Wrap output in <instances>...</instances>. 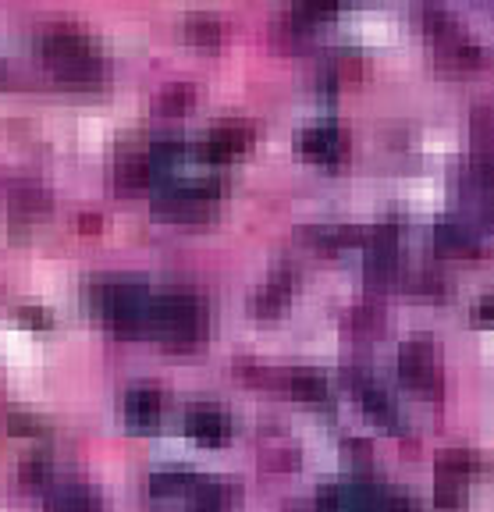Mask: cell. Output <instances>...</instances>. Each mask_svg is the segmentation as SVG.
<instances>
[{
    "mask_svg": "<svg viewBox=\"0 0 494 512\" xmlns=\"http://www.w3.org/2000/svg\"><path fill=\"white\" fill-rule=\"evenodd\" d=\"M43 64L68 86H96L107 75L100 50L79 29H50L43 36Z\"/></svg>",
    "mask_w": 494,
    "mask_h": 512,
    "instance_id": "obj_1",
    "label": "cell"
},
{
    "mask_svg": "<svg viewBox=\"0 0 494 512\" xmlns=\"http://www.w3.org/2000/svg\"><path fill=\"white\" fill-rule=\"evenodd\" d=\"M93 303L96 310L104 313L107 324L121 335H143L150 331V303L153 296L146 292L143 281H128V278H107L93 285Z\"/></svg>",
    "mask_w": 494,
    "mask_h": 512,
    "instance_id": "obj_2",
    "label": "cell"
},
{
    "mask_svg": "<svg viewBox=\"0 0 494 512\" xmlns=\"http://www.w3.org/2000/svg\"><path fill=\"white\" fill-rule=\"evenodd\" d=\"M150 331L171 345H196L207 335V306L192 292H164L150 303Z\"/></svg>",
    "mask_w": 494,
    "mask_h": 512,
    "instance_id": "obj_3",
    "label": "cell"
},
{
    "mask_svg": "<svg viewBox=\"0 0 494 512\" xmlns=\"http://www.w3.org/2000/svg\"><path fill=\"white\" fill-rule=\"evenodd\" d=\"M217 203V182L203 178V182H164L153 196V210L164 221H207L214 214Z\"/></svg>",
    "mask_w": 494,
    "mask_h": 512,
    "instance_id": "obj_4",
    "label": "cell"
},
{
    "mask_svg": "<svg viewBox=\"0 0 494 512\" xmlns=\"http://www.w3.org/2000/svg\"><path fill=\"white\" fill-rule=\"evenodd\" d=\"M427 29H431V40H434V50H438L441 68H448V72H459V75L487 68V54L470 40V36H466L463 25L448 22L445 15H431Z\"/></svg>",
    "mask_w": 494,
    "mask_h": 512,
    "instance_id": "obj_5",
    "label": "cell"
},
{
    "mask_svg": "<svg viewBox=\"0 0 494 512\" xmlns=\"http://www.w3.org/2000/svg\"><path fill=\"white\" fill-rule=\"evenodd\" d=\"M399 377L420 395H438L441 392V367H438V349L431 338H409L399 349Z\"/></svg>",
    "mask_w": 494,
    "mask_h": 512,
    "instance_id": "obj_6",
    "label": "cell"
},
{
    "mask_svg": "<svg viewBox=\"0 0 494 512\" xmlns=\"http://www.w3.org/2000/svg\"><path fill=\"white\" fill-rule=\"evenodd\" d=\"M363 246H367V278L374 285H391V281L399 278V256H402L399 224L388 221L370 228Z\"/></svg>",
    "mask_w": 494,
    "mask_h": 512,
    "instance_id": "obj_7",
    "label": "cell"
},
{
    "mask_svg": "<svg viewBox=\"0 0 494 512\" xmlns=\"http://www.w3.org/2000/svg\"><path fill=\"white\" fill-rule=\"evenodd\" d=\"M295 146H299V153H303L306 160L324 164V168H335V164H342V160L349 157V136H345L338 125L303 128L299 139H295Z\"/></svg>",
    "mask_w": 494,
    "mask_h": 512,
    "instance_id": "obj_8",
    "label": "cell"
},
{
    "mask_svg": "<svg viewBox=\"0 0 494 512\" xmlns=\"http://www.w3.org/2000/svg\"><path fill=\"white\" fill-rule=\"evenodd\" d=\"M434 249L441 256H459V260H473L480 256V232L477 224H470L466 217H445L434 224Z\"/></svg>",
    "mask_w": 494,
    "mask_h": 512,
    "instance_id": "obj_9",
    "label": "cell"
},
{
    "mask_svg": "<svg viewBox=\"0 0 494 512\" xmlns=\"http://www.w3.org/2000/svg\"><path fill=\"white\" fill-rule=\"evenodd\" d=\"M253 143V132L249 125H239V121H224V125L210 128V136L200 143V157L207 164H228L239 153H246V146Z\"/></svg>",
    "mask_w": 494,
    "mask_h": 512,
    "instance_id": "obj_10",
    "label": "cell"
},
{
    "mask_svg": "<svg viewBox=\"0 0 494 512\" xmlns=\"http://www.w3.org/2000/svg\"><path fill=\"white\" fill-rule=\"evenodd\" d=\"M352 388H356L359 406L367 409V413L374 416L377 424L388 427V431H399V406H395V399H391V395L384 392V388L374 381V377L352 374Z\"/></svg>",
    "mask_w": 494,
    "mask_h": 512,
    "instance_id": "obj_11",
    "label": "cell"
},
{
    "mask_svg": "<svg viewBox=\"0 0 494 512\" xmlns=\"http://www.w3.org/2000/svg\"><path fill=\"white\" fill-rule=\"evenodd\" d=\"M185 427H189L192 438L207 441V445H221V441L228 438V431H232L228 416H224L217 406H210V402H203V406H192L189 416H185Z\"/></svg>",
    "mask_w": 494,
    "mask_h": 512,
    "instance_id": "obj_12",
    "label": "cell"
},
{
    "mask_svg": "<svg viewBox=\"0 0 494 512\" xmlns=\"http://www.w3.org/2000/svg\"><path fill=\"white\" fill-rule=\"evenodd\" d=\"M125 416L132 427H153L160 420V392L153 384H136L125 395Z\"/></svg>",
    "mask_w": 494,
    "mask_h": 512,
    "instance_id": "obj_13",
    "label": "cell"
},
{
    "mask_svg": "<svg viewBox=\"0 0 494 512\" xmlns=\"http://www.w3.org/2000/svg\"><path fill=\"white\" fill-rule=\"evenodd\" d=\"M466 480H470V477L438 466V480H434V505H438L441 512L463 509V505H466Z\"/></svg>",
    "mask_w": 494,
    "mask_h": 512,
    "instance_id": "obj_14",
    "label": "cell"
},
{
    "mask_svg": "<svg viewBox=\"0 0 494 512\" xmlns=\"http://www.w3.org/2000/svg\"><path fill=\"white\" fill-rule=\"evenodd\" d=\"M47 512H104L100 509V498L93 495L89 488L82 484H64L50 495Z\"/></svg>",
    "mask_w": 494,
    "mask_h": 512,
    "instance_id": "obj_15",
    "label": "cell"
},
{
    "mask_svg": "<svg viewBox=\"0 0 494 512\" xmlns=\"http://www.w3.org/2000/svg\"><path fill=\"white\" fill-rule=\"evenodd\" d=\"M288 296H292V274L288 271H274L271 281L256 292V313H263V317H274V313H281V306H288Z\"/></svg>",
    "mask_w": 494,
    "mask_h": 512,
    "instance_id": "obj_16",
    "label": "cell"
},
{
    "mask_svg": "<svg viewBox=\"0 0 494 512\" xmlns=\"http://www.w3.org/2000/svg\"><path fill=\"white\" fill-rule=\"evenodd\" d=\"M153 182V168H150V153H125L118 160V185L125 192H136L146 189Z\"/></svg>",
    "mask_w": 494,
    "mask_h": 512,
    "instance_id": "obj_17",
    "label": "cell"
},
{
    "mask_svg": "<svg viewBox=\"0 0 494 512\" xmlns=\"http://www.w3.org/2000/svg\"><path fill=\"white\" fill-rule=\"evenodd\" d=\"M221 22L214 15H189L185 18V40L200 50H217L221 47Z\"/></svg>",
    "mask_w": 494,
    "mask_h": 512,
    "instance_id": "obj_18",
    "label": "cell"
},
{
    "mask_svg": "<svg viewBox=\"0 0 494 512\" xmlns=\"http://www.w3.org/2000/svg\"><path fill=\"white\" fill-rule=\"evenodd\" d=\"M288 392H292V399L299 402H324L327 399V381L317 374V370H292L288 374Z\"/></svg>",
    "mask_w": 494,
    "mask_h": 512,
    "instance_id": "obj_19",
    "label": "cell"
},
{
    "mask_svg": "<svg viewBox=\"0 0 494 512\" xmlns=\"http://www.w3.org/2000/svg\"><path fill=\"white\" fill-rule=\"evenodd\" d=\"M345 0H295L292 4V18L299 25H317L327 22V18H335L342 11Z\"/></svg>",
    "mask_w": 494,
    "mask_h": 512,
    "instance_id": "obj_20",
    "label": "cell"
},
{
    "mask_svg": "<svg viewBox=\"0 0 494 512\" xmlns=\"http://www.w3.org/2000/svg\"><path fill=\"white\" fill-rule=\"evenodd\" d=\"M11 210L22 217H36L47 210V196H43L36 185H22V189L11 192Z\"/></svg>",
    "mask_w": 494,
    "mask_h": 512,
    "instance_id": "obj_21",
    "label": "cell"
},
{
    "mask_svg": "<svg viewBox=\"0 0 494 512\" xmlns=\"http://www.w3.org/2000/svg\"><path fill=\"white\" fill-rule=\"evenodd\" d=\"M192 104V86H168L157 96V111L160 114H182Z\"/></svg>",
    "mask_w": 494,
    "mask_h": 512,
    "instance_id": "obj_22",
    "label": "cell"
},
{
    "mask_svg": "<svg viewBox=\"0 0 494 512\" xmlns=\"http://www.w3.org/2000/svg\"><path fill=\"white\" fill-rule=\"evenodd\" d=\"M473 320H477V324H494V292H487V296L477 299V306H473Z\"/></svg>",
    "mask_w": 494,
    "mask_h": 512,
    "instance_id": "obj_23",
    "label": "cell"
},
{
    "mask_svg": "<svg viewBox=\"0 0 494 512\" xmlns=\"http://www.w3.org/2000/svg\"><path fill=\"white\" fill-rule=\"evenodd\" d=\"M0 79H4V68H0Z\"/></svg>",
    "mask_w": 494,
    "mask_h": 512,
    "instance_id": "obj_24",
    "label": "cell"
}]
</instances>
